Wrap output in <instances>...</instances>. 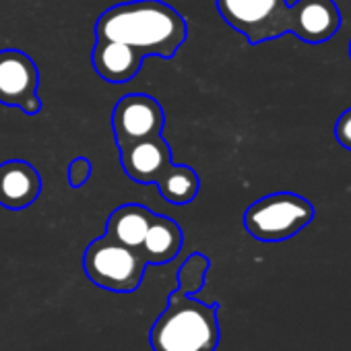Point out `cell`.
I'll return each mask as SVG.
<instances>
[{"mask_svg":"<svg viewBox=\"0 0 351 351\" xmlns=\"http://www.w3.org/2000/svg\"><path fill=\"white\" fill-rule=\"evenodd\" d=\"M38 87L40 71L32 56L21 50L0 52V104L19 108L25 116H36L42 110Z\"/></svg>","mask_w":351,"mask_h":351,"instance_id":"6","label":"cell"},{"mask_svg":"<svg viewBox=\"0 0 351 351\" xmlns=\"http://www.w3.org/2000/svg\"><path fill=\"white\" fill-rule=\"evenodd\" d=\"M335 136L345 149L351 151V108L339 116V120L335 124Z\"/></svg>","mask_w":351,"mask_h":351,"instance_id":"17","label":"cell"},{"mask_svg":"<svg viewBox=\"0 0 351 351\" xmlns=\"http://www.w3.org/2000/svg\"><path fill=\"white\" fill-rule=\"evenodd\" d=\"M83 269L97 287L130 293L141 285L147 261L141 250L128 248L104 234L87 246Z\"/></svg>","mask_w":351,"mask_h":351,"instance_id":"5","label":"cell"},{"mask_svg":"<svg viewBox=\"0 0 351 351\" xmlns=\"http://www.w3.org/2000/svg\"><path fill=\"white\" fill-rule=\"evenodd\" d=\"M298 23L293 36L308 44H322L330 40L339 25L341 13L332 0H298Z\"/></svg>","mask_w":351,"mask_h":351,"instance_id":"11","label":"cell"},{"mask_svg":"<svg viewBox=\"0 0 351 351\" xmlns=\"http://www.w3.org/2000/svg\"><path fill=\"white\" fill-rule=\"evenodd\" d=\"M189 38L186 19L163 0H128L104 11L95 40L124 44L143 58H173Z\"/></svg>","mask_w":351,"mask_h":351,"instance_id":"1","label":"cell"},{"mask_svg":"<svg viewBox=\"0 0 351 351\" xmlns=\"http://www.w3.org/2000/svg\"><path fill=\"white\" fill-rule=\"evenodd\" d=\"M349 56H351V42H349Z\"/></svg>","mask_w":351,"mask_h":351,"instance_id":"18","label":"cell"},{"mask_svg":"<svg viewBox=\"0 0 351 351\" xmlns=\"http://www.w3.org/2000/svg\"><path fill=\"white\" fill-rule=\"evenodd\" d=\"M182 242L184 234L178 223L165 215H155L143 240L141 254L145 256L147 265H163L178 256Z\"/></svg>","mask_w":351,"mask_h":351,"instance_id":"13","label":"cell"},{"mask_svg":"<svg viewBox=\"0 0 351 351\" xmlns=\"http://www.w3.org/2000/svg\"><path fill=\"white\" fill-rule=\"evenodd\" d=\"M221 19L250 44H263L295 32L298 9L287 0H215Z\"/></svg>","mask_w":351,"mask_h":351,"instance_id":"3","label":"cell"},{"mask_svg":"<svg viewBox=\"0 0 351 351\" xmlns=\"http://www.w3.org/2000/svg\"><path fill=\"white\" fill-rule=\"evenodd\" d=\"M120 151L122 169L130 180L138 184H155L161 173L171 163V147L163 134H155L130 145H124Z\"/></svg>","mask_w":351,"mask_h":351,"instance_id":"8","label":"cell"},{"mask_svg":"<svg viewBox=\"0 0 351 351\" xmlns=\"http://www.w3.org/2000/svg\"><path fill=\"white\" fill-rule=\"evenodd\" d=\"M219 343L217 306L173 291L151 328L153 351H213Z\"/></svg>","mask_w":351,"mask_h":351,"instance_id":"2","label":"cell"},{"mask_svg":"<svg viewBox=\"0 0 351 351\" xmlns=\"http://www.w3.org/2000/svg\"><path fill=\"white\" fill-rule=\"evenodd\" d=\"M209 265L211 263L205 254L193 252L178 271V289L176 291L182 293V295H195L197 291H201L205 285Z\"/></svg>","mask_w":351,"mask_h":351,"instance_id":"15","label":"cell"},{"mask_svg":"<svg viewBox=\"0 0 351 351\" xmlns=\"http://www.w3.org/2000/svg\"><path fill=\"white\" fill-rule=\"evenodd\" d=\"M155 215L157 213H153L151 209L136 205V203L122 205L110 213L108 223H106V236H110L112 240H116L128 248L141 250L143 240H145Z\"/></svg>","mask_w":351,"mask_h":351,"instance_id":"12","label":"cell"},{"mask_svg":"<svg viewBox=\"0 0 351 351\" xmlns=\"http://www.w3.org/2000/svg\"><path fill=\"white\" fill-rule=\"evenodd\" d=\"M93 173V163L89 157H75L71 163H69V169H66V178H69V186L71 189H81L89 182Z\"/></svg>","mask_w":351,"mask_h":351,"instance_id":"16","label":"cell"},{"mask_svg":"<svg viewBox=\"0 0 351 351\" xmlns=\"http://www.w3.org/2000/svg\"><path fill=\"white\" fill-rule=\"evenodd\" d=\"M314 219V207L300 195L273 193L254 201L244 213L246 232L261 242H283Z\"/></svg>","mask_w":351,"mask_h":351,"instance_id":"4","label":"cell"},{"mask_svg":"<svg viewBox=\"0 0 351 351\" xmlns=\"http://www.w3.org/2000/svg\"><path fill=\"white\" fill-rule=\"evenodd\" d=\"M165 114L159 101L147 93H128L112 110V130L116 147H124L163 132Z\"/></svg>","mask_w":351,"mask_h":351,"instance_id":"7","label":"cell"},{"mask_svg":"<svg viewBox=\"0 0 351 351\" xmlns=\"http://www.w3.org/2000/svg\"><path fill=\"white\" fill-rule=\"evenodd\" d=\"M143 60L145 58L132 48L110 40H95L91 52L95 73L108 83H128L138 75Z\"/></svg>","mask_w":351,"mask_h":351,"instance_id":"10","label":"cell"},{"mask_svg":"<svg viewBox=\"0 0 351 351\" xmlns=\"http://www.w3.org/2000/svg\"><path fill=\"white\" fill-rule=\"evenodd\" d=\"M159 195L171 205H189L197 199L201 180L199 173L191 165L169 163L167 169L161 173V178L155 182Z\"/></svg>","mask_w":351,"mask_h":351,"instance_id":"14","label":"cell"},{"mask_svg":"<svg viewBox=\"0 0 351 351\" xmlns=\"http://www.w3.org/2000/svg\"><path fill=\"white\" fill-rule=\"evenodd\" d=\"M40 171L23 159L0 163V207L21 211L32 207L42 195Z\"/></svg>","mask_w":351,"mask_h":351,"instance_id":"9","label":"cell"}]
</instances>
